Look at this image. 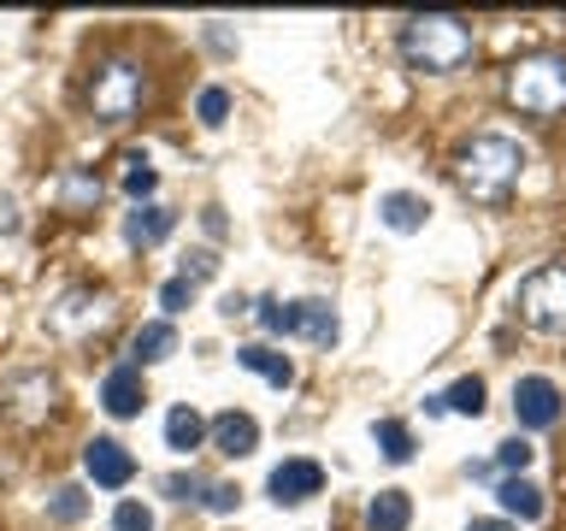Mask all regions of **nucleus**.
<instances>
[{
	"label": "nucleus",
	"mask_w": 566,
	"mask_h": 531,
	"mask_svg": "<svg viewBox=\"0 0 566 531\" xmlns=\"http://www.w3.org/2000/svg\"><path fill=\"white\" fill-rule=\"evenodd\" d=\"M520 171H525V148L502 131L460 142V154H454V184L478 207H502L513 195V184H520Z\"/></svg>",
	"instance_id": "obj_1"
},
{
	"label": "nucleus",
	"mask_w": 566,
	"mask_h": 531,
	"mask_svg": "<svg viewBox=\"0 0 566 531\" xmlns=\"http://www.w3.org/2000/svg\"><path fill=\"white\" fill-rule=\"evenodd\" d=\"M401 60L424 77H449L472 60V24L454 12H419L401 24Z\"/></svg>",
	"instance_id": "obj_2"
},
{
	"label": "nucleus",
	"mask_w": 566,
	"mask_h": 531,
	"mask_svg": "<svg viewBox=\"0 0 566 531\" xmlns=\"http://www.w3.org/2000/svg\"><path fill=\"white\" fill-rule=\"evenodd\" d=\"M142 101H148V65L142 60L118 53V60L95 65V77H88V113L101 124H130Z\"/></svg>",
	"instance_id": "obj_3"
},
{
	"label": "nucleus",
	"mask_w": 566,
	"mask_h": 531,
	"mask_svg": "<svg viewBox=\"0 0 566 531\" xmlns=\"http://www.w3.org/2000/svg\"><path fill=\"white\" fill-rule=\"evenodd\" d=\"M507 101L525 118H555L566 113V53H531L507 71Z\"/></svg>",
	"instance_id": "obj_4"
},
{
	"label": "nucleus",
	"mask_w": 566,
	"mask_h": 531,
	"mask_svg": "<svg viewBox=\"0 0 566 531\" xmlns=\"http://www.w3.org/2000/svg\"><path fill=\"white\" fill-rule=\"evenodd\" d=\"M520 319L537 336H566V266H537L520 283Z\"/></svg>",
	"instance_id": "obj_5"
},
{
	"label": "nucleus",
	"mask_w": 566,
	"mask_h": 531,
	"mask_svg": "<svg viewBox=\"0 0 566 531\" xmlns=\"http://www.w3.org/2000/svg\"><path fill=\"white\" fill-rule=\"evenodd\" d=\"M106 319H113V295H106V290H65V295L48 308V331L77 343V336L101 331Z\"/></svg>",
	"instance_id": "obj_6"
},
{
	"label": "nucleus",
	"mask_w": 566,
	"mask_h": 531,
	"mask_svg": "<svg viewBox=\"0 0 566 531\" xmlns=\"http://www.w3.org/2000/svg\"><path fill=\"white\" fill-rule=\"evenodd\" d=\"M7 414L18 419V425H42L48 414H53V402H60V378L53 372H42V366H30V372H12L7 378Z\"/></svg>",
	"instance_id": "obj_7"
},
{
	"label": "nucleus",
	"mask_w": 566,
	"mask_h": 531,
	"mask_svg": "<svg viewBox=\"0 0 566 531\" xmlns=\"http://www.w3.org/2000/svg\"><path fill=\"white\" fill-rule=\"evenodd\" d=\"M560 414H566V402H560L555 378H537V372H531V378L513 384V419H520L525 431H548Z\"/></svg>",
	"instance_id": "obj_8"
},
{
	"label": "nucleus",
	"mask_w": 566,
	"mask_h": 531,
	"mask_svg": "<svg viewBox=\"0 0 566 531\" xmlns=\"http://www.w3.org/2000/svg\"><path fill=\"white\" fill-rule=\"evenodd\" d=\"M265 490H272L277 508H301V502H313V496L325 490V467L307 460V455H295V460H283V467H272Z\"/></svg>",
	"instance_id": "obj_9"
},
{
	"label": "nucleus",
	"mask_w": 566,
	"mask_h": 531,
	"mask_svg": "<svg viewBox=\"0 0 566 531\" xmlns=\"http://www.w3.org/2000/svg\"><path fill=\"white\" fill-rule=\"evenodd\" d=\"M83 472L95 478L101 490H124V485L136 478V455L124 449L118 437H95V442L83 449Z\"/></svg>",
	"instance_id": "obj_10"
},
{
	"label": "nucleus",
	"mask_w": 566,
	"mask_h": 531,
	"mask_svg": "<svg viewBox=\"0 0 566 531\" xmlns=\"http://www.w3.org/2000/svg\"><path fill=\"white\" fill-rule=\"evenodd\" d=\"M142 402H148V384H142V372H136L130 361L113 366V372L101 378V407H106L113 419H136Z\"/></svg>",
	"instance_id": "obj_11"
},
{
	"label": "nucleus",
	"mask_w": 566,
	"mask_h": 531,
	"mask_svg": "<svg viewBox=\"0 0 566 531\" xmlns=\"http://www.w3.org/2000/svg\"><path fill=\"white\" fill-rule=\"evenodd\" d=\"M290 336H301V343H313V348H331L336 343V308L331 301H290Z\"/></svg>",
	"instance_id": "obj_12"
},
{
	"label": "nucleus",
	"mask_w": 566,
	"mask_h": 531,
	"mask_svg": "<svg viewBox=\"0 0 566 531\" xmlns=\"http://www.w3.org/2000/svg\"><path fill=\"white\" fill-rule=\"evenodd\" d=\"M177 230V212L171 207H159V201H142L124 212V242L130 248H154V242H166Z\"/></svg>",
	"instance_id": "obj_13"
},
{
	"label": "nucleus",
	"mask_w": 566,
	"mask_h": 531,
	"mask_svg": "<svg viewBox=\"0 0 566 531\" xmlns=\"http://www.w3.org/2000/svg\"><path fill=\"white\" fill-rule=\"evenodd\" d=\"M207 431H212V449L230 455V460H242V455L260 449V425H254V414H237V407H230V414H219V419L207 425Z\"/></svg>",
	"instance_id": "obj_14"
},
{
	"label": "nucleus",
	"mask_w": 566,
	"mask_h": 531,
	"mask_svg": "<svg viewBox=\"0 0 566 531\" xmlns=\"http://www.w3.org/2000/svg\"><path fill=\"white\" fill-rule=\"evenodd\" d=\"M177 354V331H171V319H148L136 336H130V366H159V361H171Z\"/></svg>",
	"instance_id": "obj_15"
},
{
	"label": "nucleus",
	"mask_w": 566,
	"mask_h": 531,
	"mask_svg": "<svg viewBox=\"0 0 566 531\" xmlns=\"http://www.w3.org/2000/svg\"><path fill=\"white\" fill-rule=\"evenodd\" d=\"M495 496H502V508L513 513V520H543L548 513V496H543V485H531V478L520 472V478H502V485H495Z\"/></svg>",
	"instance_id": "obj_16"
},
{
	"label": "nucleus",
	"mask_w": 566,
	"mask_h": 531,
	"mask_svg": "<svg viewBox=\"0 0 566 531\" xmlns=\"http://www.w3.org/2000/svg\"><path fill=\"white\" fill-rule=\"evenodd\" d=\"M237 366H248V372H260L272 389H290L295 384V366H290V354H277V348H265V343H248V348H237Z\"/></svg>",
	"instance_id": "obj_17"
},
{
	"label": "nucleus",
	"mask_w": 566,
	"mask_h": 531,
	"mask_svg": "<svg viewBox=\"0 0 566 531\" xmlns=\"http://www.w3.org/2000/svg\"><path fill=\"white\" fill-rule=\"evenodd\" d=\"M378 212H384L389 230H401V237H413V230H424V219H431V207H424L419 195H407V189H389L378 201Z\"/></svg>",
	"instance_id": "obj_18"
},
{
	"label": "nucleus",
	"mask_w": 566,
	"mask_h": 531,
	"mask_svg": "<svg viewBox=\"0 0 566 531\" xmlns=\"http://www.w3.org/2000/svg\"><path fill=\"white\" fill-rule=\"evenodd\" d=\"M53 201H60L65 212H88L101 201V177L95 171H83V166H71L60 184H53Z\"/></svg>",
	"instance_id": "obj_19"
},
{
	"label": "nucleus",
	"mask_w": 566,
	"mask_h": 531,
	"mask_svg": "<svg viewBox=\"0 0 566 531\" xmlns=\"http://www.w3.org/2000/svg\"><path fill=\"white\" fill-rule=\"evenodd\" d=\"M166 442H171V449H177V455H189V449H201V442H207V419H201V414H195V407H189V402H177V407H171V414H166Z\"/></svg>",
	"instance_id": "obj_20"
},
{
	"label": "nucleus",
	"mask_w": 566,
	"mask_h": 531,
	"mask_svg": "<svg viewBox=\"0 0 566 531\" xmlns=\"http://www.w3.org/2000/svg\"><path fill=\"white\" fill-rule=\"evenodd\" d=\"M407 520H413V502H407V490H378L366 508V525L371 531H407Z\"/></svg>",
	"instance_id": "obj_21"
},
{
	"label": "nucleus",
	"mask_w": 566,
	"mask_h": 531,
	"mask_svg": "<svg viewBox=\"0 0 566 531\" xmlns=\"http://www.w3.org/2000/svg\"><path fill=\"white\" fill-rule=\"evenodd\" d=\"M371 442H378V455L396 460V467H401V460H413V431H407L401 419H378V425H371Z\"/></svg>",
	"instance_id": "obj_22"
},
{
	"label": "nucleus",
	"mask_w": 566,
	"mask_h": 531,
	"mask_svg": "<svg viewBox=\"0 0 566 531\" xmlns=\"http://www.w3.org/2000/svg\"><path fill=\"white\" fill-rule=\"evenodd\" d=\"M118 184H124V195H130V201L142 207V201H148V195L159 189V171L148 166V154H130V159H124V177H118Z\"/></svg>",
	"instance_id": "obj_23"
},
{
	"label": "nucleus",
	"mask_w": 566,
	"mask_h": 531,
	"mask_svg": "<svg viewBox=\"0 0 566 531\" xmlns=\"http://www.w3.org/2000/svg\"><path fill=\"white\" fill-rule=\"evenodd\" d=\"M48 513H53L60 525H77L83 513H88V496H83V485H60V490L48 496Z\"/></svg>",
	"instance_id": "obj_24"
},
{
	"label": "nucleus",
	"mask_w": 566,
	"mask_h": 531,
	"mask_svg": "<svg viewBox=\"0 0 566 531\" xmlns=\"http://www.w3.org/2000/svg\"><path fill=\"white\" fill-rule=\"evenodd\" d=\"M531 455H537V449H531L525 437H507V442H495V460H490V467L502 472V478H520V472L531 467Z\"/></svg>",
	"instance_id": "obj_25"
},
{
	"label": "nucleus",
	"mask_w": 566,
	"mask_h": 531,
	"mask_svg": "<svg viewBox=\"0 0 566 531\" xmlns=\"http://www.w3.org/2000/svg\"><path fill=\"white\" fill-rule=\"evenodd\" d=\"M442 407H454V414L478 419V414H484V378H460L449 396H442Z\"/></svg>",
	"instance_id": "obj_26"
},
{
	"label": "nucleus",
	"mask_w": 566,
	"mask_h": 531,
	"mask_svg": "<svg viewBox=\"0 0 566 531\" xmlns=\"http://www.w3.org/2000/svg\"><path fill=\"white\" fill-rule=\"evenodd\" d=\"M195 113H201V124H224V113H230V88L207 83L201 95H195Z\"/></svg>",
	"instance_id": "obj_27"
},
{
	"label": "nucleus",
	"mask_w": 566,
	"mask_h": 531,
	"mask_svg": "<svg viewBox=\"0 0 566 531\" xmlns=\"http://www.w3.org/2000/svg\"><path fill=\"white\" fill-rule=\"evenodd\" d=\"M254 319L272 336H290V301H277V295H265V301H254Z\"/></svg>",
	"instance_id": "obj_28"
},
{
	"label": "nucleus",
	"mask_w": 566,
	"mask_h": 531,
	"mask_svg": "<svg viewBox=\"0 0 566 531\" xmlns=\"http://www.w3.org/2000/svg\"><path fill=\"white\" fill-rule=\"evenodd\" d=\"M207 485H212V478H201V472H171L166 478V496H171V502H201Z\"/></svg>",
	"instance_id": "obj_29"
},
{
	"label": "nucleus",
	"mask_w": 566,
	"mask_h": 531,
	"mask_svg": "<svg viewBox=\"0 0 566 531\" xmlns=\"http://www.w3.org/2000/svg\"><path fill=\"white\" fill-rule=\"evenodd\" d=\"M159 308H166V313H184V308H195V283H189V278L159 283Z\"/></svg>",
	"instance_id": "obj_30"
},
{
	"label": "nucleus",
	"mask_w": 566,
	"mask_h": 531,
	"mask_svg": "<svg viewBox=\"0 0 566 531\" xmlns=\"http://www.w3.org/2000/svg\"><path fill=\"white\" fill-rule=\"evenodd\" d=\"M212 272H219V254H212V248H195V254H184V272H177V278H189V283H207Z\"/></svg>",
	"instance_id": "obj_31"
},
{
	"label": "nucleus",
	"mask_w": 566,
	"mask_h": 531,
	"mask_svg": "<svg viewBox=\"0 0 566 531\" xmlns=\"http://www.w3.org/2000/svg\"><path fill=\"white\" fill-rule=\"evenodd\" d=\"M113 531H154V513L142 508V502H118V513H113Z\"/></svg>",
	"instance_id": "obj_32"
},
{
	"label": "nucleus",
	"mask_w": 566,
	"mask_h": 531,
	"mask_svg": "<svg viewBox=\"0 0 566 531\" xmlns=\"http://www.w3.org/2000/svg\"><path fill=\"white\" fill-rule=\"evenodd\" d=\"M237 502H242V490H237V485H207V496H201V508H207V513H237Z\"/></svg>",
	"instance_id": "obj_33"
},
{
	"label": "nucleus",
	"mask_w": 566,
	"mask_h": 531,
	"mask_svg": "<svg viewBox=\"0 0 566 531\" xmlns=\"http://www.w3.org/2000/svg\"><path fill=\"white\" fill-rule=\"evenodd\" d=\"M18 230H24V212H18L12 195H0V237H18Z\"/></svg>",
	"instance_id": "obj_34"
},
{
	"label": "nucleus",
	"mask_w": 566,
	"mask_h": 531,
	"mask_svg": "<svg viewBox=\"0 0 566 531\" xmlns=\"http://www.w3.org/2000/svg\"><path fill=\"white\" fill-rule=\"evenodd\" d=\"M467 531H520V525H507V520H472Z\"/></svg>",
	"instance_id": "obj_35"
}]
</instances>
